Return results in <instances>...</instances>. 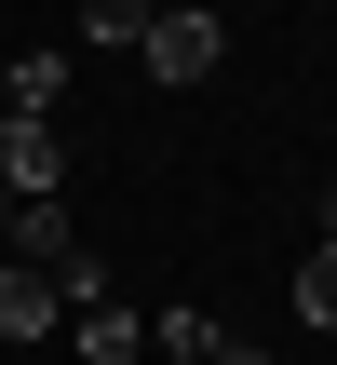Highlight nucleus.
Here are the masks:
<instances>
[{"instance_id": "obj_1", "label": "nucleus", "mask_w": 337, "mask_h": 365, "mask_svg": "<svg viewBox=\"0 0 337 365\" xmlns=\"http://www.w3.org/2000/svg\"><path fill=\"white\" fill-rule=\"evenodd\" d=\"M216 54H230V14H189V0H149V27H135V68L149 81H216Z\"/></svg>"}, {"instance_id": "obj_2", "label": "nucleus", "mask_w": 337, "mask_h": 365, "mask_svg": "<svg viewBox=\"0 0 337 365\" xmlns=\"http://www.w3.org/2000/svg\"><path fill=\"white\" fill-rule=\"evenodd\" d=\"M0 190L14 203H68V122H0Z\"/></svg>"}, {"instance_id": "obj_3", "label": "nucleus", "mask_w": 337, "mask_h": 365, "mask_svg": "<svg viewBox=\"0 0 337 365\" xmlns=\"http://www.w3.org/2000/svg\"><path fill=\"white\" fill-rule=\"evenodd\" d=\"M68 352H81V365H149V312L95 298V312H68Z\"/></svg>"}, {"instance_id": "obj_4", "label": "nucleus", "mask_w": 337, "mask_h": 365, "mask_svg": "<svg viewBox=\"0 0 337 365\" xmlns=\"http://www.w3.org/2000/svg\"><path fill=\"white\" fill-rule=\"evenodd\" d=\"M68 325V298H54V271H27V257H0V339H54Z\"/></svg>"}, {"instance_id": "obj_5", "label": "nucleus", "mask_w": 337, "mask_h": 365, "mask_svg": "<svg viewBox=\"0 0 337 365\" xmlns=\"http://www.w3.org/2000/svg\"><path fill=\"white\" fill-rule=\"evenodd\" d=\"M54 95H68V41L14 54V81H0V122H54Z\"/></svg>"}, {"instance_id": "obj_6", "label": "nucleus", "mask_w": 337, "mask_h": 365, "mask_svg": "<svg viewBox=\"0 0 337 365\" xmlns=\"http://www.w3.org/2000/svg\"><path fill=\"white\" fill-rule=\"evenodd\" d=\"M0 257H27V271H68V257H81V230H68V203H14V230H0Z\"/></svg>"}, {"instance_id": "obj_7", "label": "nucleus", "mask_w": 337, "mask_h": 365, "mask_svg": "<svg viewBox=\"0 0 337 365\" xmlns=\"http://www.w3.org/2000/svg\"><path fill=\"white\" fill-rule=\"evenodd\" d=\"M135 27H149V0H81V41L95 54H135Z\"/></svg>"}, {"instance_id": "obj_8", "label": "nucleus", "mask_w": 337, "mask_h": 365, "mask_svg": "<svg viewBox=\"0 0 337 365\" xmlns=\"http://www.w3.org/2000/svg\"><path fill=\"white\" fill-rule=\"evenodd\" d=\"M297 325H337V244L297 257Z\"/></svg>"}, {"instance_id": "obj_9", "label": "nucleus", "mask_w": 337, "mask_h": 365, "mask_svg": "<svg viewBox=\"0 0 337 365\" xmlns=\"http://www.w3.org/2000/svg\"><path fill=\"white\" fill-rule=\"evenodd\" d=\"M324 244H337V190H324Z\"/></svg>"}, {"instance_id": "obj_10", "label": "nucleus", "mask_w": 337, "mask_h": 365, "mask_svg": "<svg viewBox=\"0 0 337 365\" xmlns=\"http://www.w3.org/2000/svg\"><path fill=\"white\" fill-rule=\"evenodd\" d=\"M0 230H14V190H0Z\"/></svg>"}, {"instance_id": "obj_11", "label": "nucleus", "mask_w": 337, "mask_h": 365, "mask_svg": "<svg viewBox=\"0 0 337 365\" xmlns=\"http://www.w3.org/2000/svg\"><path fill=\"white\" fill-rule=\"evenodd\" d=\"M189 14H216V0H189Z\"/></svg>"}, {"instance_id": "obj_12", "label": "nucleus", "mask_w": 337, "mask_h": 365, "mask_svg": "<svg viewBox=\"0 0 337 365\" xmlns=\"http://www.w3.org/2000/svg\"><path fill=\"white\" fill-rule=\"evenodd\" d=\"M149 365H162V352H149ZM216 365H230V352H216Z\"/></svg>"}]
</instances>
